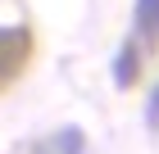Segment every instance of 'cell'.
<instances>
[{"label":"cell","instance_id":"1","mask_svg":"<svg viewBox=\"0 0 159 154\" xmlns=\"http://www.w3.org/2000/svg\"><path fill=\"white\" fill-rule=\"evenodd\" d=\"M27 55H32V32L27 27H0V77L18 73Z\"/></svg>","mask_w":159,"mask_h":154},{"label":"cell","instance_id":"2","mask_svg":"<svg viewBox=\"0 0 159 154\" xmlns=\"http://www.w3.org/2000/svg\"><path fill=\"white\" fill-rule=\"evenodd\" d=\"M136 73H141V50H136V36H127L118 46V55H114V86L118 91L136 86Z\"/></svg>","mask_w":159,"mask_h":154},{"label":"cell","instance_id":"3","mask_svg":"<svg viewBox=\"0 0 159 154\" xmlns=\"http://www.w3.org/2000/svg\"><path fill=\"white\" fill-rule=\"evenodd\" d=\"M37 154H86V131L82 127H64V131H55L50 141H41Z\"/></svg>","mask_w":159,"mask_h":154},{"label":"cell","instance_id":"4","mask_svg":"<svg viewBox=\"0 0 159 154\" xmlns=\"http://www.w3.org/2000/svg\"><path fill=\"white\" fill-rule=\"evenodd\" d=\"M132 27H136V36L159 41V0H136V9H132Z\"/></svg>","mask_w":159,"mask_h":154},{"label":"cell","instance_id":"5","mask_svg":"<svg viewBox=\"0 0 159 154\" xmlns=\"http://www.w3.org/2000/svg\"><path fill=\"white\" fill-rule=\"evenodd\" d=\"M146 127L159 131V82H155V91H150V100H146Z\"/></svg>","mask_w":159,"mask_h":154}]
</instances>
